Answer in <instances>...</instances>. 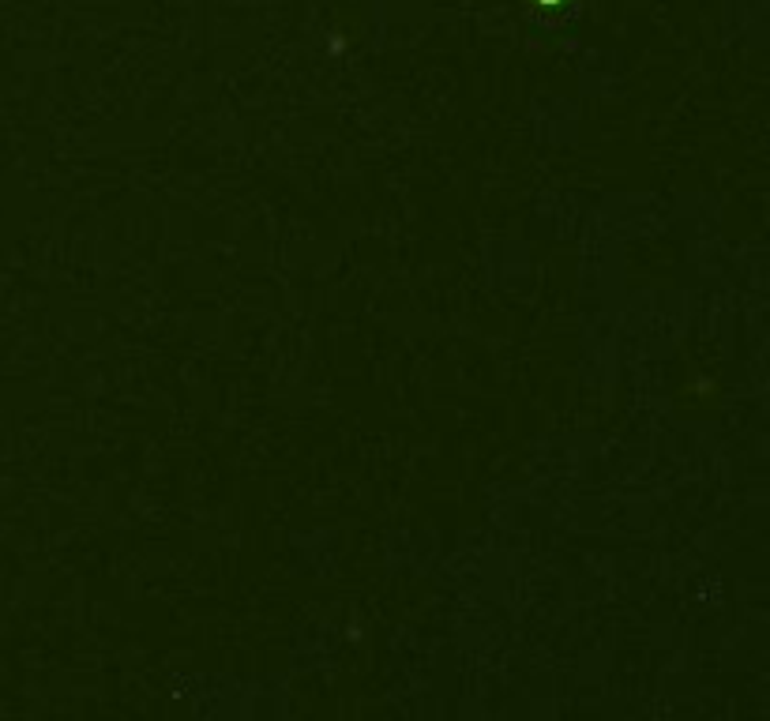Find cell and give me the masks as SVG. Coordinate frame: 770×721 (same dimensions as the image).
I'll list each match as a JSON object with an SVG mask.
<instances>
[{"label":"cell","instance_id":"6da1fadb","mask_svg":"<svg viewBox=\"0 0 770 721\" xmlns=\"http://www.w3.org/2000/svg\"><path fill=\"white\" fill-rule=\"evenodd\" d=\"M545 4H553V0H545Z\"/></svg>","mask_w":770,"mask_h":721}]
</instances>
